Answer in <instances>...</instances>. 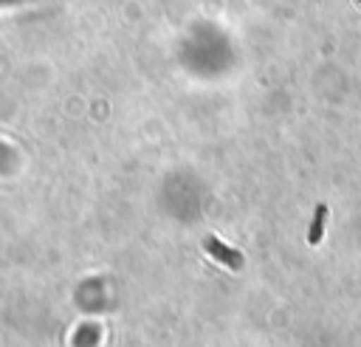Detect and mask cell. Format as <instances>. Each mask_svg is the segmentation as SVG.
Here are the masks:
<instances>
[{"instance_id": "6da1fadb", "label": "cell", "mask_w": 361, "mask_h": 347, "mask_svg": "<svg viewBox=\"0 0 361 347\" xmlns=\"http://www.w3.org/2000/svg\"><path fill=\"white\" fill-rule=\"evenodd\" d=\"M206 248H209V254H214L220 262H226V265H231V268H240L243 265V254L240 251H234V248H226L217 237H206V243H203Z\"/></svg>"}, {"instance_id": "7a4b0ae2", "label": "cell", "mask_w": 361, "mask_h": 347, "mask_svg": "<svg viewBox=\"0 0 361 347\" xmlns=\"http://www.w3.org/2000/svg\"><path fill=\"white\" fill-rule=\"evenodd\" d=\"M324 220H327V206H324V203H319V206H316V212H313L310 231H307V243H310V245H319L322 231H324Z\"/></svg>"}]
</instances>
